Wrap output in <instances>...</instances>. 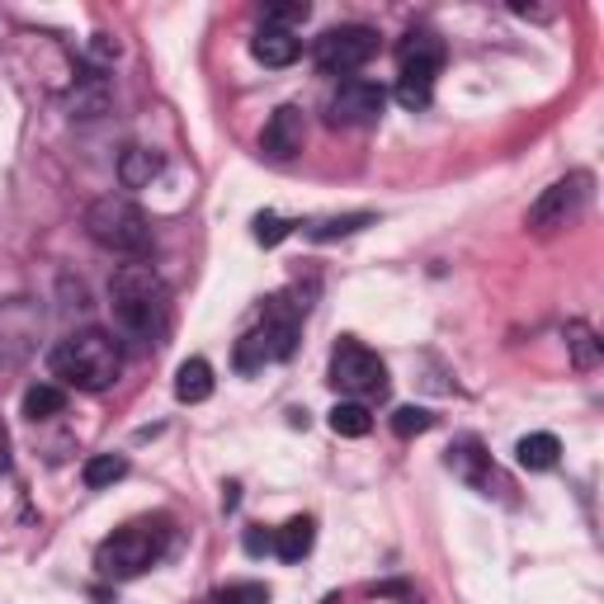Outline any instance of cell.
<instances>
[{"label":"cell","instance_id":"6da1fadb","mask_svg":"<svg viewBox=\"0 0 604 604\" xmlns=\"http://www.w3.org/2000/svg\"><path fill=\"white\" fill-rule=\"evenodd\" d=\"M48 369L52 378H62L67 387H81V392H105V387L119 383L123 373V350L109 330L99 326H85V330H71L67 340L52 345L48 354Z\"/></svg>","mask_w":604,"mask_h":604},{"label":"cell","instance_id":"7a4b0ae2","mask_svg":"<svg viewBox=\"0 0 604 604\" xmlns=\"http://www.w3.org/2000/svg\"><path fill=\"white\" fill-rule=\"evenodd\" d=\"M166 283L152 265H119L109 279V307L123 336L133 340H156L166 330Z\"/></svg>","mask_w":604,"mask_h":604},{"label":"cell","instance_id":"3957f363","mask_svg":"<svg viewBox=\"0 0 604 604\" xmlns=\"http://www.w3.org/2000/svg\"><path fill=\"white\" fill-rule=\"evenodd\" d=\"M166 543H170V520H166V515H156V520H133V524H123L113 539L99 543L95 567H99V577H109V581L142 577L147 567L161 563Z\"/></svg>","mask_w":604,"mask_h":604},{"label":"cell","instance_id":"277c9868","mask_svg":"<svg viewBox=\"0 0 604 604\" xmlns=\"http://www.w3.org/2000/svg\"><path fill=\"white\" fill-rule=\"evenodd\" d=\"M85 232H90L95 246H105L113 255H147L152 251V222L133 198L123 194H105L85 208Z\"/></svg>","mask_w":604,"mask_h":604},{"label":"cell","instance_id":"5b68a950","mask_svg":"<svg viewBox=\"0 0 604 604\" xmlns=\"http://www.w3.org/2000/svg\"><path fill=\"white\" fill-rule=\"evenodd\" d=\"M397 67H401V81H397V105L401 109H425L430 95H435V76L444 67V38L435 34H407L397 48Z\"/></svg>","mask_w":604,"mask_h":604},{"label":"cell","instance_id":"8992f818","mask_svg":"<svg viewBox=\"0 0 604 604\" xmlns=\"http://www.w3.org/2000/svg\"><path fill=\"white\" fill-rule=\"evenodd\" d=\"M330 387L345 392L350 401L383 397L387 392V369H383V359L373 350H364L359 340H340L336 350H330Z\"/></svg>","mask_w":604,"mask_h":604},{"label":"cell","instance_id":"52a82bcc","mask_svg":"<svg viewBox=\"0 0 604 604\" xmlns=\"http://www.w3.org/2000/svg\"><path fill=\"white\" fill-rule=\"evenodd\" d=\"M373 52H378V34H373L369 24H340L316 38V67H322L326 76H350Z\"/></svg>","mask_w":604,"mask_h":604},{"label":"cell","instance_id":"ba28073f","mask_svg":"<svg viewBox=\"0 0 604 604\" xmlns=\"http://www.w3.org/2000/svg\"><path fill=\"white\" fill-rule=\"evenodd\" d=\"M591 184H595L591 170H577V176L557 180L553 190H543L539 204L529 208V227H534V232H557V227L577 222L585 204H591Z\"/></svg>","mask_w":604,"mask_h":604},{"label":"cell","instance_id":"9c48e42d","mask_svg":"<svg viewBox=\"0 0 604 604\" xmlns=\"http://www.w3.org/2000/svg\"><path fill=\"white\" fill-rule=\"evenodd\" d=\"M383 109H387V90L378 81H364V76L340 81V90L330 95V123H345V128L378 123Z\"/></svg>","mask_w":604,"mask_h":604},{"label":"cell","instance_id":"30bf717a","mask_svg":"<svg viewBox=\"0 0 604 604\" xmlns=\"http://www.w3.org/2000/svg\"><path fill=\"white\" fill-rule=\"evenodd\" d=\"M449 468H454V478H463L478 496H506L510 492V482L500 478V468L492 463V454H482L478 439H458L454 449H449Z\"/></svg>","mask_w":604,"mask_h":604},{"label":"cell","instance_id":"8fae6325","mask_svg":"<svg viewBox=\"0 0 604 604\" xmlns=\"http://www.w3.org/2000/svg\"><path fill=\"white\" fill-rule=\"evenodd\" d=\"M302 137H307V119H302L298 105H283L269 113L265 133H261V152L275 156V161H289V156L302 152Z\"/></svg>","mask_w":604,"mask_h":604},{"label":"cell","instance_id":"7c38bea8","mask_svg":"<svg viewBox=\"0 0 604 604\" xmlns=\"http://www.w3.org/2000/svg\"><path fill=\"white\" fill-rule=\"evenodd\" d=\"M255 336H261L269 364H275V359H289V354L298 350V312H293L283 298H269L265 322L255 326Z\"/></svg>","mask_w":604,"mask_h":604},{"label":"cell","instance_id":"4fadbf2b","mask_svg":"<svg viewBox=\"0 0 604 604\" xmlns=\"http://www.w3.org/2000/svg\"><path fill=\"white\" fill-rule=\"evenodd\" d=\"M251 52H255V62H265V67H293L298 62V52H302V43L293 34H283V28H261V34L251 38Z\"/></svg>","mask_w":604,"mask_h":604},{"label":"cell","instance_id":"5bb4252c","mask_svg":"<svg viewBox=\"0 0 604 604\" xmlns=\"http://www.w3.org/2000/svg\"><path fill=\"white\" fill-rule=\"evenodd\" d=\"M312 543H316V524L307 520V515H298V520L275 529V553L283 557V563H302V557L312 553Z\"/></svg>","mask_w":604,"mask_h":604},{"label":"cell","instance_id":"9a60e30c","mask_svg":"<svg viewBox=\"0 0 604 604\" xmlns=\"http://www.w3.org/2000/svg\"><path fill=\"white\" fill-rule=\"evenodd\" d=\"M176 397L190 401V407H198V401L213 397V369H208V359H184L180 373H176Z\"/></svg>","mask_w":604,"mask_h":604},{"label":"cell","instance_id":"2e32d148","mask_svg":"<svg viewBox=\"0 0 604 604\" xmlns=\"http://www.w3.org/2000/svg\"><path fill=\"white\" fill-rule=\"evenodd\" d=\"M515 458H520V468L529 472H548L557 468V458H563V444H557V435H524L520 444H515Z\"/></svg>","mask_w":604,"mask_h":604},{"label":"cell","instance_id":"e0dca14e","mask_svg":"<svg viewBox=\"0 0 604 604\" xmlns=\"http://www.w3.org/2000/svg\"><path fill=\"white\" fill-rule=\"evenodd\" d=\"M156 176H161V156H156V152H147V147L123 152V161H119V180L128 184V190H142V184H152Z\"/></svg>","mask_w":604,"mask_h":604},{"label":"cell","instance_id":"ac0fdd59","mask_svg":"<svg viewBox=\"0 0 604 604\" xmlns=\"http://www.w3.org/2000/svg\"><path fill=\"white\" fill-rule=\"evenodd\" d=\"M67 411V392L57 383H34L24 392V415L28 421H52V415Z\"/></svg>","mask_w":604,"mask_h":604},{"label":"cell","instance_id":"d6986e66","mask_svg":"<svg viewBox=\"0 0 604 604\" xmlns=\"http://www.w3.org/2000/svg\"><path fill=\"white\" fill-rule=\"evenodd\" d=\"M330 430L345 439H364L373 430V415L364 401H336V407H330Z\"/></svg>","mask_w":604,"mask_h":604},{"label":"cell","instance_id":"ffe728a7","mask_svg":"<svg viewBox=\"0 0 604 604\" xmlns=\"http://www.w3.org/2000/svg\"><path fill=\"white\" fill-rule=\"evenodd\" d=\"M81 478H85L90 492H99V486H113V482L128 478V458L123 454H95V458H85Z\"/></svg>","mask_w":604,"mask_h":604},{"label":"cell","instance_id":"44dd1931","mask_svg":"<svg viewBox=\"0 0 604 604\" xmlns=\"http://www.w3.org/2000/svg\"><path fill=\"white\" fill-rule=\"evenodd\" d=\"M369 222H373V213H345V218H322V222H312L307 237H312V241H336V237H354L359 227H369Z\"/></svg>","mask_w":604,"mask_h":604},{"label":"cell","instance_id":"7402d4cb","mask_svg":"<svg viewBox=\"0 0 604 604\" xmlns=\"http://www.w3.org/2000/svg\"><path fill=\"white\" fill-rule=\"evenodd\" d=\"M312 20V5L307 0H283V5H265V28H283L293 34V24H307Z\"/></svg>","mask_w":604,"mask_h":604},{"label":"cell","instance_id":"603a6c76","mask_svg":"<svg viewBox=\"0 0 604 604\" xmlns=\"http://www.w3.org/2000/svg\"><path fill=\"white\" fill-rule=\"evenodd\" d=\"M435 425V415H430L425 407H397L392 411V430L401 439H415V435H425V430Z\"/></svg>","mask_w":604,"mask_h":604},{"label":"cell","instance_id":"cb8c5ba5","mask_svg":"<svg viewBox=\"0 0 604 604\" xmlns=\"http://www.w3.org/2000/svg\"><path fill=\"white\" fill-rule=\"evenodd\" d=\"M208 604H269V585L261 581H237V585H227V591H218Z\"/></svg>","mask_w":604,"mask_h":604},{"label":"cell","instance_id":"d4e9b609","mask_svg":"<svg viewBox=\"0 0 604 604\" xmlns=\"http://www.w3.org/2000/svg\"><path fill=\"white\" fill-rule=\"evenodd\" d=\"M567 345L577 350V369H595L600 350H595V336H591V330H585L581 322H571V326H567Z\"/></svg>","mask_w":604,"mask_h":604},{"label":"cell","instance_id":"484cf974","mask_svg":"<svg viewBox=\"0 0 604 604\" xmlns=\"http://www.w3.org/2000/svg\"><path fill=\"white\" fill-rule=\"evenodd\" d=\"M283 237H289V222H283L279 213H261V218H255V241H261V246H279Z\"/></svg>","mask_w":604,"mask_h":604},{"label":"cell","instance_id":"4316f807","mask_svg":"<svg viewBox=\"0 0 604 604\" xmlns=\"http://www.w3.org/2000/svg\"><path fill=\"white\" fill-rule=\"evenodd\" d=\"M246 553H251V557L275 553V534H265V529H246Z\"/></svg>","mask_w":604,"mask_h":604},{"label":"cell","instance_id":"83f0119b","mask_svg":"<svg viewBox=\"0 0 604 604\" xmlns=\"http://www.w3.org/2000/svg\"><path fill=\"white\" fill-rule=\"evenodd\" d=\"M90 57H99V62H113V57H119V43H109L105 34H99V38L90 43Z\"/></svg>","mask_w":604,"mask_h":604},{"label":"cell","instance_id":"f1b7e54d","mask_svg":"<svg viewBox=\"0 0 604 604\" xmlns=\"http://www.w3.org/2000/svg\"><path fill=\"white\" fill-rule=\"evenodd\" d=\"M10 468V435H5V425H0V472Z\"/></svg>","mask_w":604,"mask_h":604}]
</instances>
